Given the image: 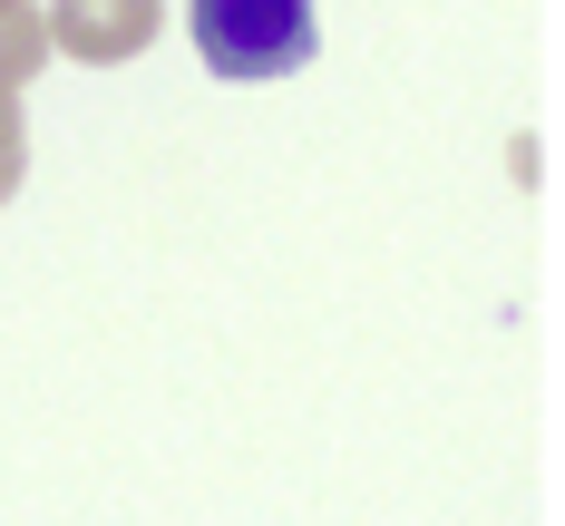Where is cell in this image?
<instances>
[{
  "label": "cell",
  "mask_w": 565,
  "mask_h": 526,
  "mask_svg": "<svg viewBox=\"0 0 565 526\" xmlns=\"http://www.w3.org/2000/svg\"><path fill=\"white\" fill-rule=\"evenodd\" d=\"M185 30L215 78H292L322 50L312 0H185Z\"/></svg>",
  "instance_id": "cell-1"
},
{
  "label": "cell",
  "mask_w": 565,
  "mask_h": 526,
  "mask_svg": "<svg viewBox=\"0 0 565 526\" xmlns=\"http://www.w3.org/2000/svg\"><path fill=\"white\" fill-rule=\"evenodd\" d=\"M40 30H50L58 58L117 68V58H137L157 30H167V0H58V10H40Z\"/></svg>",
  "instance_id": "cell-2"
},
{
  "label": "cell",
  "mask_w": 565,
  "mask_h": 526,
  "mask_svg": "<svg viewBox=\"0 0 565 526\" xmlns=\"http://www.w3.org/2000/svg\"><path fill=\"white\" fill-rule=\"evenodd\" d=\"M40 58H50V30H40V10H30V0H10V10H0V88L40 78Z\"/></svg>",
  "instance_id": "cell-3"
},
{
  "label": "cell",
  "mask_w": 565,
  "mask_h": 526,
  "mask_svg": "<svg viewBox=\"0 0 565 526\" xmlns=\"http://www.w3.org/2000/svg\"><path fill=\"white\" fill-rule=\"evenodd\" d=\"M20 167H30V127H20V88H0V205L20 195Z\"/></svg>",
  "instance_id": "cell-4"
},
{
  "label": "cell",
  "mask_w": 565,
  "mask_h": 526,
  "mask_svg": "<svg viewBox=\"0 0 565 526\" xmlns=\"http://www.w3.org/2000/svg\"><path fill=\"white\" fill-rule=\"evenodd\" d=\"M0 10H10V0H0Z\"/></svg>",
  "instance_id": "cell-5"
}]
</instances>
